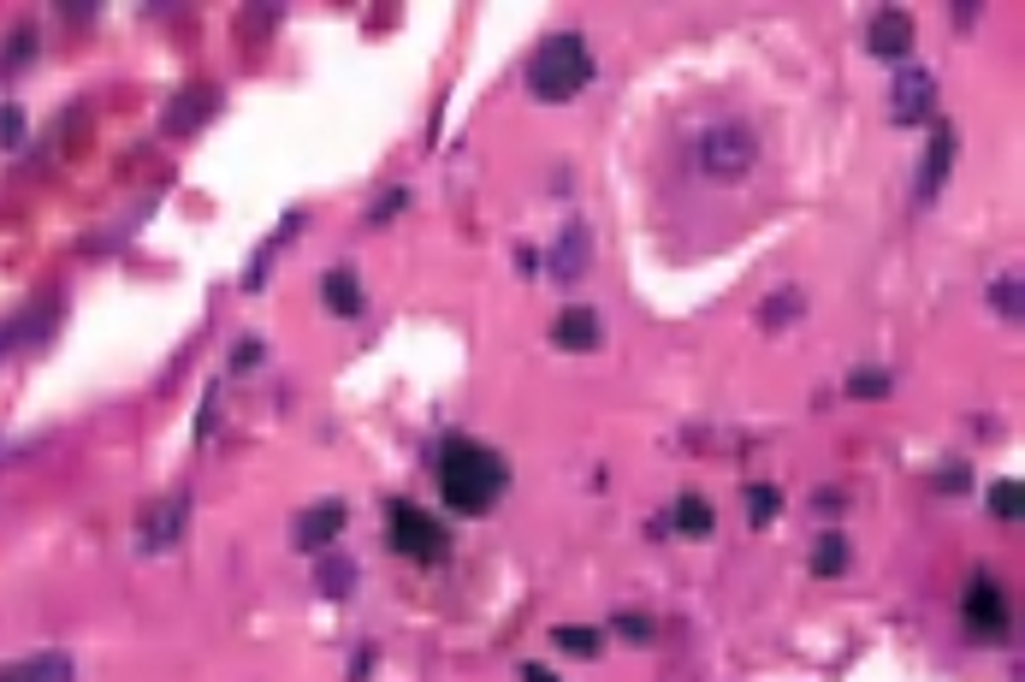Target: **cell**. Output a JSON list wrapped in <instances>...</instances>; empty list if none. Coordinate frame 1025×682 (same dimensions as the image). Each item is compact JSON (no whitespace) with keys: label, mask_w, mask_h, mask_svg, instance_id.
Instances as JSON below:
<instances>
[{"label":"cell","mask_w":1025,"mask_h":682,"mask_svg":"<svg viewBox=\"0 0 1025 682\" xmlns=\"http://www.w3.org/2000/svg\"><path fill=\"white\" fill-rule=\"evenodd\" d=\"M552 641L563 647V653H575V659H599L605 653L599 629H587V623H563V629H552Z\"/></svg>","instance_id":"7402d4cb"},{"label":"cell","mask_w":1025,"mask_h":682,"mask_svg":"<svg viewBox=\"0 0 1025 682\" xmlns=\"http://www.w3.org/2000/svg\"><path fill=\"white\" fill-rule=\"evenodd\" d=\"M439 492H445L451 510H463V517H486L492 505L510 492V464L492 446H481V439H445L439 446Z\"/></svg>","instance_id":"6da1fadb"},{"label":"cell","mask_w":1025,"mask_h":682,"mask_svg":"<svg viewBox=\"0 0 1025 682\" xmlns=\"http://www.w3.org/2000/svg\"><path fill=\"white\" fill-rule=\"evenodd\" d=\"M848 564H853V540L836 535V528H830V535H818V546H812V576H824V582H830V576H842Z\"/></svg>","instance_id":"d6986e66"},{"label":"cell","mask_w":1025,"mask_h":682,"mask_svg":"<svg viewBox=\"0 0 1025 682\" xmlns=\"http://www.w3.org/2000/svg\"><path fill=\"white\" fill-rule=\"evenodd\" d=\"M1019 297H1025V292H1019V279H1014V273H1007L1002 285H990V303H996V309H1002L1007 320H1019Z\"/></svg>","instance_id":"484cf974"},{"label":"cell","mask_w":1025,"mask_h":682,"mask_svg":"<svg viewBox=\"0 0 1025 682\" xmlns=\"http://www.w3.org/2000/svg\"><path fill=\"white\" fill-rule=\"evenodd\" d=\"M403 208H409V191H386V196L368 208V220H373V226H386V220H398Z\"/></svg>","instance_id":"f1b7e54d"},{"label":"cell","mask_w":1025,"mask_h":682,"mask_svg":"<svg viewBox=\"0 0 1025 682\" xmlns=\"http://www.w3.org/2000/svg\"><path fill=\"white\" fill-rule=\"evenodd\" d=\"M262 356H267V345H262V338H237V350H232V374L262 368Z\"/></svg>","instance_id":"83f0119b"},{"label":"cell","mask_w":1025,"mask_h":682,"mask_svg":"<svg viewBox=\"0 0 1025 682\" xmlns=\"http://www.w3.org/2000/svg\"><path fill=\"white\" fill-rule=\"evenodd\" d=\"M516 267H522V273H534V267H540V250H527V244H522V250H516Z\"/></svg>","instance_id":"836d02e7"},{"label":"cell","mask_w":1025,"mask_h":682,"mask_svg":"<svg viewBox=\"0 0 1025 682\" xmlns=\"http://www.w3.org/2000/svg\"><path fill=\"white\" fill-rule=\"evenodd\" d=\"M913 12H901V7H878L871 12V24H865V54L871 60H890V65H901L913 54Z\"/></svg>","instance_id":"30bf717a"},{"label":"cell","mask_w":1025,"mask_h":682,"mask_svg":"<svg viewBox=\"0 0 1025 682\" xmlns=\"http://www.w3.org/2000/svg\"><path fill=\"white\" fill-rule=\"evenodd\" d=\"M24 143V108H0V149H19Z\"/></svg>","instance_id":"4316f807"},{"label":"cell","mask_w":1025,"mask_h":682,"mask_svg":"<svg viewBox=\"0 0 1025 682\" xmlns=\"http://www.w3.org/2000/svg\"><path fill=\"white\" fill-rule=\"evenodd\" d=\"M0 682H7V671H0Z\"/></svg>","instance_id":"e575fe53"},{"label":"cell","mask_w":1025,"mask_h":682,"mask_svg":"<svg viewBox=\"0 0 1025 682\" xmlns=\"http://www.w3.org/2000/svg\"><path fill=\"white\" fill-rule=\"evenodd\" d=\"M552 345H557V350H581V356L599 350V345H605V320L593 315L587 303H570V309L552 320Z\"/></svg>","instance_id":"7c38bea8"},{"label":"cell","mask_w":1025,"mask_h":682,"mask_svg":"<svg viewBox=\"0 0 1025 682\" xmlns=\"http://www.w3.org/2000/svg\"><path fill=\"white\" fill-rule=\"evenodd\" d=\"M966 481H972V475H966V464H949L943 475H936V487H943V492H961Z\"/></svg>","instance_id":"f546056e"},{"label":"cell","mask_w":1025,"mask_h":682,"mask_svg":"<svg viewBox=\"0 0 1025 682\" xmlns=\"http://www.w3.org/2000/svg\"><path fill=\"white\" fill-rule=\"evenodd\" d=\"M890 108H895V125H931L936 113V78L925 65H901L895 83H890Z\"/></svg>","instance_id":"9c48e42d"},{"label":"cell","mask_w":1025,"mask_h":682,"mask_svg":"<svg viewBox=\"0 0 1025 682\" xmlns=\"http://www.w3.org/2000/svg\"><path fill=\"white\" fill-rule=\"evenodd\" d=\"M807 315V292H795V285H782V292H771V303L759 309V327L765 333H782L789 320H800Z\"/></svg>","instance_id":"ffe728a7"},{"label":"cell","mask_w":1025,"mask_h":682,"mask_svg":"<svg viewBox=\"0 0 1025 682\" xmlns=\"http://www.w3.org/2000/svg\"><path fill=\"white\" fill-rule=\"evenodd\" d=\"M1019 492H1025L1019 481H996V487H990V510H996L1002 522H1019V510H1025Z\"/></svg>","instance_id":"d4e9b609"},{"label":"cell","mask_w":1025,"mask_h":682,"mask_svg":"<svg viewBox=\"0 0 1025 682\" xmlns=\"http://www.w3.org/2000/svg\"><path fill=\"white\" fill-rule=\"evenodd\" d=\"M191 492H166V499L155 505H143V517H136V552H148V558H161V552H173V546L191 535Z\"/></svg>","instance_id":"5b68a950"},{"label":"cell","mask_w":1025,"mask_h":682,"mask_svg":"<svg viewBox=\"0 0 1025 682\" xmlns=\"http://www.w3.org/2000/svg\"><path fill=\"white\" fill-rule=\"evenodd\" d=\"M60 315H65V303H60V297H37V303H24V309L12 315V320H0V356L42 350L48 338H54Z\"/></svg>","instance_id":"52a82bcc"},{"label":"cell","mask_w":1025,"mask_h":682,"mask_svg":"<svg viewBox=\"0 0 1025 682\" xmlns=\"http://www.w3.org/2000/svg\"><path fill=\"white\" fill-rule=\"evenodd\" d=\"M320 303H327V315L356 320L368 309V292H362V279H356L350 267H327V273H320Z\"/></svg>","instance_id":"5bb4252c"},{"label":"cell","mask_w":1025,"mask_h":682,"mask_svg":"<svg viewBox=\"0 0 1025 682\" xmlns=\"http://www.w3.org/2000/svg\"><path fill=\"white\" fill-rule=\"evenodd\" d=\"M386 522H391V546H398L403 558H416V564H439V558L451 552L445 522H439V517H427L421 505L391 499V505H386Z\"/></svg>","instance_id":"277c9868"},{"label":"cell","mask_w":1025,"mask_h":682,"mask_svg":"<svg viewBox=\"0 0 1025 682\" xmlns=\"http://www.w3.org/2000/svg\"><path fill=\"white\" fill-rule=\"evenodd\" d=\"M611 635H623V641L646 647V641L658 635V623H653V618H640V611H617V618H611Z\"/></svg>","instance_id":"cb8c5ba5"},{"label":"cell","mask_w":1025,"mask_h":682,"mask_svg":"<svg viewBox=\"0 0 1025 682\" xmlns=\"http://www.w3.org/2000/svg\"><path fill=\"white\" fill-rule=\"evenodd\" d=\"M587 255H593L587 220H570V226H563V237H557V250H552V273H557L563 285H570V279H581V273H587Z\"/></svg>","instance_id":"9a60e30c"},{"label":"cell","mask_w":1025,"mask_h":682,"mask_svg":"<svg viewBox=\"0 0 1025 682\" xmlns=\"http://www.w3.org/2000/svg\"><path fill=\"white\" fill-rule=\"evenodd\" d=\"M777 510H782V492H777L771 481L747 487V522H754V528H771V522H777Z\"/></svg>","instance_id":"603a6c76"},{"label":"cell","mask_w":1025,"mask_h":682,"mask_svg":"<svg viewBox=\"0 0 1025 682\" xmlns=\"http://www.w3.org/2000/svg\"><path fill=\"white\" fill-rule=\"evenodd\" d=\"M345 522H350V505L345 499H320V505H309L297 517L290 546H297V552H309V558H320V552H332V540L345 535Z\"/></svg>","instance_id":"ba28073f"},{"label":"cell","mask_w":1025,"mask_h":682,"mask_svg":"<svg viewBox=\"0 0 1025 682\" xmlns=\"http://www.w3.org/2000/svg\"><path fill=\"white\" fill-rule=\"evenodd\" d=\"M7 682H78V664H72V653L48 647V653H30L24 664H12Z\"/></svg>","instance_id":"2e32d148"},{"label":"cell","mask_w":1025,"mask_h":682,"mask_svg":"<svg viewBox=\"0 0 1025 682\" xmlns=\"http://www.w3.org/2000/svg\"><path fill=\"white\" fill-rule=\"evenodd\" d=\"M315 588L327 593V600H345V593L356 588V558L350 552H320V564H315Z\"/></svg>","instance_id":"ac0fdd59"},{"label":"cell","mask_w":1025,"mask_h":682,"mask_svg":"<svg viewBox=\"0 0 1025 682\" xmlns=\"http://www.w3.org/2000/svg\"><path fill=\"white\" fill-rule=\"evenodd\" d=\"M694 166L717 184H736L759 166V131L747 119H711L706 131L694 136Z\"/></svg>","instance_id":"3957f363"},{"label":"cell","mask_w":1025,"mask_h":682,"mask_svg":"<svg viewBox=\"0 0 1025 682\" xmlns=\"http://www.w3.org/2000/svg\"><path fill=\"white\" fill-rule=\"evenodd\" d=\"M219 113V90H208V83H196V90L173 95V108H166V136H191L202 131L208 119Z\"/></svg>","instance_id":"4fadbf2b"},{"label":"cell","mask_w":1025,"mask_h":682,"mask_svg":"<svg viewBox=\"0 0 1025 682\" xmlns=\"http://www.w3.org/2000/svg\"><path fill=\"white\" fill-rule=\"evenodd\" d=\"M954 149H961L954 125H936L931 143H925V166H919V202H936V196H943V184H949V173H954Z\"/></svg>","instance_id":"8fae6325"},{"label":"cell","mask_w":1025,"mask_h":682,"mask_svg":"<svg viewBox=\"0 0 1025 682\" xmlns=\"http://www.w3.org/2000/svg\"><path fill=\"white\" fill-rule=\"evenodd\" d=\"M522 682H563V676L545 671V664H522Z\"/></svg>","instance_id":"1f68e13d"},{"label":"cell","mask_w":1025,"mask_h":682,"mask_svg":"<svg viewBox=\"0 0 1025 682\" xmlns=\"http://www.w3.org/2000/svg\"><path fill=\"white\" fill-rule=\"evenodd\" d=\"M890 391H895L890 368H853L848 374V398H860V404H878V398H890Z\"/></svg>","instance_id":"44dd1931"},{"label":"cell","mask_w":1025,"mask_h":682,"mask_svg":"<svg viewBox=\"0 0 1025 682\" xmlns=\"http://www.w3.org/2000/svg\"><path fill=\"white\" fill-rule=\"evenodd\" d=\"M812 505H818V510H824V517H830V510H842V492H836V487H824V492H818Z\"/></svg>","instance_id":"d6a6232c"},{"label":"cell","mask_w":1025,"mask_h":682,"mask_svg":"<svg viewBox=\"0 0 1025 682\" xmlns=\"http://www.w3.org/2000/svg\"><path fill=\"white\" fill-rule=\"evenodd\" d=\"M670 528H676L681 540H706L711 528H717V510L699 499V492H681V499L670 505Z\"/></svg>","instance_id":"e0dca14e"},{"label":"cell","mask_w":1025,"mask_h":682,"mask_svg":"<svg viewBox=\"0 0 1025 682\" xmlns=\"http://www.w3.org/2000/svg\"><path fill=\"white\" fill-rule=\"evenodd\" d=\"M593 48L587 37H575V30H557V37H545L534 48V60H527V90H534L540 101H552V108H563V101H575L581 90L593 83Z\"/></svg>","instance_id":"7a4b0ae2"},{"label":"cell","mask_w":1025,"mask_h":682,"mask_svg":"<svg viewBox=\"0 0 1025 682\" xmlns=\"http://www.w3.org/2000/svg\"><path fill=\"white\" fill-rule=\"evenodd\" d=\"M961 618H966V635L972 641H1007V623H1014V611H1007V593L996 576H972L966 600H961Z\"/></svg>","instance_id":"8992f818"},{"label":"cell","mask_w":1025,"mask_h":682,"mask_svg":"<svg viewBox=\"0 0 1025 682\" xmlns=\"http://www.w3.org/2000/svg\"><path fill=\"white\" fill-rule=\"evenodd\" d=\"M368 671H373V647H362V653L350 659V682H368Z\"/></svg>","instance_id":"4dcf8cb0"}]
</instances>
